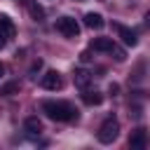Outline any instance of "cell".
I'll use <instances>...</instances> for the list:
<instances>
[{
  "mask_svg": "<svg viewBox=\"0 0 150 150\" xmlns=\"http://www.w3.org/2000/svg\"><path fill=\"white\" fill-rule=\"evenodd\" d=\"M2 73H5V66H2V63H0V75H2Z\"/></svg>",
  "mask_w": 150,
  "mask_h": 150,
  "instance_id": "18",
  "label": "cell"
},
{
  "mask_svg": "<svg viewBox=\"0 0 150 150\" xmlns=\"http://www.w3.org/2000/svg\"><path fill=\"white\" fill-rule=\"evenodd\" d=\"M110 52L115 54V59H117V61H124V49H120L117 45H112V49H110Z\"/></svg>",
  "mask_w": 150,
  "mask_h": 150,
  "instance_id": "15",
  "label": "cell"
},
{
  "mask_svg": "<svg viewBox=\"0 0 150 150\" xmlns=\"http://www.w3.org/2000/svg\"><path fill=\"white\" fill-rule=\"evenodd\" d=\"M103 16L101 14H96V12H89V14H84V26L87 28H91V30H98V28H103Z\"/></svg>",
  "mask_w": 150,
  "mask_h": 150,
  "instance_id": "8",
  "label": "cell"
},
{
  "mask_svg": "<svg viewBox=\"0 0 150 150\" xmlns=\"http://www.w3.org/2000/svg\"><path fill=\"white\" fill-rule=\"evenodd\" d=\"M26 7H28V12H30V16H33L35 21H42V19H45V7H40L38 2L28 0V2H26Z\"/></svg>",
  "mask_w": 150,
  "mask_h": 150,
  "instance_id": "13",
  "label": "cell"
},
{
  "mask_svg": "<svg viewBox=\"0 0 150 150\" xmlns=\"http://www.w3.org/2000/svg\"><path fill=\"white\" fill-rule=\"evenodd\" d=\"M80 61H82V63H89V61H91V52H89V49L82 52V54H80Z\"/></svg>",
  "mask_w": 150,
  "mask_h": 150,
  "instance_id": "16",
  "label": "cell"
},
{
  "mask_svg": "<svg viewBox=\"0 0 150 150\" xmlns=\"http://www.w3.org/2000/svg\"><path fill=\"white\" fill-rule=\"evenodd\" d=\"M117 91H120V87H117V84H110V94H112V96H117Z\"/></svg>",
  "mask_w": 150,
  "mask_h": 150,
  "instance_id": "17",
  "label": "cell"
},
{
  "mask_svg": "<svg viewBox=\"0 0 150 150\" xmlns=\"http://www.w3.org/2000/svg\"><path fill=\"white\" fill-rule=\"evenodd\" d=\"M73 82L80 87V89H87L89 87V82H91V75L87 73V70H82V68H77L75 73H73Z\"/></svg>",
  "mask_w": 150,
  "mask_h": 150,
  "instance_id": "9",
  "label": "cell"
},
{
  "mask_svg": "<svg viewBox=\"0 0 150 150\" xmlns=\"http://www.w3.org/2000/svg\"><path fill=\"white\" fill-rule=\"evenodd\" d=\"M145 143H148V134H145L143 127H138V129H134V131L129 134V148H131V150H143Z\"/></svg>",
  "mask_w": 150,
  "mask_h": 150,
  "instance_id": "6",
  "label": "cell"
},
{
  "mask_svg": "<svg viewBox=\"0 0 150 150\" xmlns=\"http://www.w3.org/2000/svg\"><path fill=\"white\" fill-rule=\"evenodd\" d=\"M112 45H115V42H112L110 38H94V40H91V49H94V52H110Z\"/></svg>",
  "mask_w": 150,
  "mask_h": 150,
  "instance_id": "10",
  "label": "cell"
},
{
  "mask_svg": "<svg viewBox=\"0 0 150 150\" xmlns=\"http://www.w3.org/2000/svg\"><path fill=\"white\" fill-rule=\"evenodd\" d=\"M40 87L42 89H49V91H56V89L63 87V80H61V75L56 70H47L42 75V80H40Z\"/></svg>",
  "mask_w": 150,
  "mask_h": 150,
  "instance_id": "4",
  "label": "cell"
},
{
  "mask_svg": "<svg viewBox=\"0 0 150 150\" xmlns=\"http://www.w3.org/2000/svg\"><path fill=\"white\" fill-rule=\"evenodd\" d=\"M96 136H98L101 143H112V141L120 136V122L110 115V117L103 120V124L98 127V134H96Z\"/></svg>",
  "mask_w": 150,
  "mask_h": 150,
  "instance_id": "2",
  "label": "cell"
},
{
  "mask_svg": "<svg viewBox=\"0 0 150 150\" xmlns=\"http://www.w3.org/2000/svg\"><path fill=\"white\" fill-rule=\"evenodd\" d=\"M23 129H26L28 134H40V131H42V122H40L38 117H26V120H23Z\"/></svg>",
  "mask_w": 150,
  "mask_h": 150,
  "instance_id": "12",
  "label": "cell"
},
{
  "mask_svg": "<svg viewBox=\"0 0 150 150\" xmlns=\"http://www.w3.org/2000/svg\"><path fill=\"white\" fill-rule=\"evenodd\" d=\"M54 26H56V30H59L63 38H77V35H80V23H77L73 16H59Z\"/></svg>",
  "mask_w": 150,
  "mask_h": 150,
  "instance_id": "3",
  "label": "cell"
},
{
  "mask_svg": "<svg viewBox=\"0 0 150 150\" xmlns=\"http://www.w3.org/2000/svg\"><path fill=\"white\" fill-rule=\"evenodd\" d=\"M19 89H21V84L16 80H12V82H7V84L0 87V96H14V94H19Z\"/></svg>",
  "mask_w": 150,
  "mask_h": 150,
  "instance_id": "14",
  "label": "cell"
},
{
  "mask_svg": "<svg viewBox=\"0 0 150 150\" xmlns=\"http://www.w3.org/2000/svg\"><path fill=\"white\" fill-rule=\"evenodd\" d=\"M16 28H14V21L9 16H0V47H5L12 38H14Z\"/></svg>",
  "mask_w": 150,
  "mask_h": 150,
  "instance_id": "5",
  "label": "cell"
},
{
  "mask_svg": "<svg viewBox=\"0 0 150 150\" xmlns=\"http://www.w3.org/2000/svg\"><path fill=\"white\" fill-rule=\"evenodd\" d=\"M42 112L54 122H75L77 108L68 101H42Z\"/></svg>",
  "mask_w": 150,
  "mask_h": 150,
  "instance_id": "1",
  "label": "cell"
},
{
  "mask_svg": "<svg viewBox=\"0 0 150 150\" xmlns=\"http://www.w3.org/2000/svg\"><path fill=\"white\" fill-rule=\"evenodd\" d=\"M82 101H84L87 105H98V103L103 101V96H101V91H91V89H84V91H82Z\"/></svg>",
  "mask_w": 150,
  "mask_h": 150,
  "instance_id": "11",
  "label": "cell"
},
{
  "mask_svg": "<svg viewBox=\"0 0 150 150\" xmlns=\"http://www.w3.org/2000/svg\"><path fill=\"white\" fill-rule=\"evenodd\" d=\"M115 30H117V35L122 38V42H124V45L134 47V45L138 42V38H136V30H131V28H127V26H122V23H115Z\"/></svg>",
  "mask_w": 150,
  "mask_h": 150,
  "instance_id": "7",
  "label": "cell"
}]
</instances>
